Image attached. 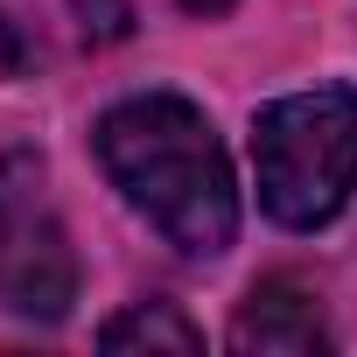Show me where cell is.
<instances>
[{"instance_id": "cell-6", "label": "cell", "mask_w": 357, "mask_h": 357, "mask_svg": "<svg viewBox=\"0 0 357 357\" xmlns=\"http://www.w3.org/2000/svg\"><path fill=\"white\" fill-rule=\"evenodd\" d=\"M22 63H29V50H22V36H15L8 22H0V77H15Z\"/></svg>"}, {"instance_id": "cell-7", "label": "cell", "mask_w": 357, "mask_h": 357, "mask_svg": "<svg viewBox=\"0 0 357 357\" xmlns=\"http://www.w3.org/2000/svg\"><path fill=\"white\" fill-rule=\"evenodd\" d=\"M183 8H190V15H225L231 0H183Z\"/></svg>"}, {"instance_id": "cell-1", "label": "cell", "mask_w": 357, "mask_h": 357, "mask_svg": "<svg viewBox=\"0 0 357 357\" xmlns=\"http://www.w3.org/2000/svg\"><path fill=\"white\" fill-rule=\"evenodd\" d=\"M91 147L112 190L183 259H218L238 238V183H231L225 140L183 91L119 98L112 112H98Z\"/></svg>"}, {"instance_id": "cell-2", "label": "cell", "mask_w": 357, "mask_h": 357, "mask_svg": "<svg viewBox=\"0 0 357 357\" xmlns=\"http://www.w3.org/2000/svg\"><path fill=\"white\" fill-rule=\"evenodd\" d=\"M252 175L259 211L287 231L329 225L357 190V91L315 84L252 112Z\"/></svg>"}, {"instance_id": "cell-5", "label": "cell", "mask_w": 357, "mask_h": 357, "mask_svg": "<svg viewBox=\"0 0 357 357\" xmlns=\"http://www.w3.org/2000/svg\"><path fill=\"white\" fill-rule=\"evenodd\" d=\"M105 350H168V357H197L204 350V329L175 308V301H133L126 315H112L98 329Z\"/></svg>"}, {"instance_id": "cell-3", "label": "cell", "mask_w": 357, "mask_h": 357, "mask_svg": "<svg viewBox=\"0 0 357 357\" xmlns=\"http://www.w3.org/2000/svg\"><path fill=\"white\" fill-rule=\"evenodd\" d=\"M0 301L22 322H63L77 301V252L43 204V168L29 154L0 161Z\"/></svg>"}, {"instance_id": "cell-4", "label": "cell", "mask_w": 357, "mask_h": 357, "mask_svg": "<svg viewBox=\"0 0 357 357\" xmlns=\"http://www.w3.org/2000/svg\"><path fill=\"white\" fill-rule=\"evenodd\" d=\"M231 350H259V357H308V350H329V322L315 308L308 287L294 280H259L238 315H231Z\"/></svg>"}]
</instances>
